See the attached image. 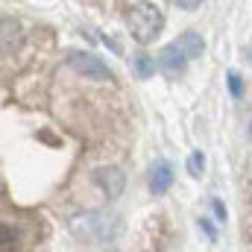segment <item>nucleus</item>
Wrapping results in <instances>:
<instances>
[{
    "label": "nucleus",
    "instance_id": "1",
    "mask_svg": "<svg viewBox=\"0 0 252 252\" xmlns=\"http://www.w3.org/2000/svg\"><path fill=\"white\" fill-rule=\"evenodd\" d=\"M126 24H129L132 38L141 41V44H147V41H153V38L161 32V27H164V15H161V9H158L156 3L141 0V3H135V6L129 9Z\"/></svg>",
    "mask_w": 252,
    "mask_h": 252
},
{
    "label": "nucleus",
    "instance_id": "2",
    "mask_svg": "<svg viewBox=\"0 0 252 252\" xmlns=\"http://www.w3.org/2000/svg\"><path fill=\"white\" fill-rule=\"evenodd\" d=\"M70 232L79 235V238H85V241H109L118 232V223L109 214L88 211V214H79V217L70 220Z\"/></svg>",
    "mask_w": 252,
    "mask_h": 252
},
{
    "label": "nucleus",
    "instance_id": "3",
    "mask_svg": "<svg viewBox=\"0 0 252 252\" xmlns=\"http://www.w3.org/2000/svg\"><path fill=\"white\" fill-rule=\"evenodd\" d=\"M67 62H70L73 70H79V73L88 76V79H109V76H112V70L100 62L94 53H70Z\"/></svg>",
    "mask_w": 252,
    "mask_h": 252
},
{
    "label": "nucleus",
    "instance_id": "4",
    "mask_svg": "<svg viewBox=\"0 0 252 252\" xmlns=\"http://www.w3.org/2000/svg\"><path fill=\"white\" fill-rule=\"evenodd\" d=\"M190 59L185 56V50L176 44V41H170L161 53H158V67L161 70H167V73H176V70H182L185 64H188Z\"/></svg>",
    "mask_w": 252,
    "mask_h": 252
},
{
    "label": "nucleus",
    "instance_id": "5",
    "mask_svg": "<svg viewBox=\"0 0 252 252\" xmlns=\"http://www.w3.org/2000/svg\"><path fill=\"white\" fill-rule=\"evenodd\" d=\"M97 182L112 199H118L124 193V170L121 167H100L97 170Z\"/></svg>",
    "mask_w": 252,
    "mask_h": 252
},
{
    "label": "nucleus",
    "instance_id": "6",
    "mask_svg": "<svg viewBox=\"0 0 252 252\" xmlns=\"http://www.w3.org/2000/svg\"><path fill=\"white\" fill-rule=\"evenodd\" d=\"M170 182H173V167L167 161L153 164V170H150V188H153V193H164L170 188Z\"/></svg>",
    "mask_w": 252,
    "mask_h": 252
},
{
    "label": "nucleus",
    "instance_id": "7",
    "mask_svg": "<svg viewBox=\"0 0 252 252\" xmlns=\"http://www.w3.org/2000/svg\"><path fill=\"white\" fill-rule=\"evenodd\" d=\"M176 44L185 50V56H188V59H196V56L205 50V41H202L196 32H190V30H188V32H182V35L176 38Z\"/></svg>",
    "mask_w": 252,
    "mask_h": 252
},
{
    "label": "nucleus",
    "instance_id": "8",
    "mask_svg": "<svg viewBox=\"0 0 252 252\" xmlns=\"http://www.w3.org/2000/svg\"><path fill=\"white\" fill-rule=\"evenodd\" d=\"M132 67H135V76L138 79H150L153 76V59L147 56V53H135V59H132Z\"/></svg>",
    "mask_w": 252,
    "mask_h": 252
},
{
    "label": "nucleus",
    "instance_id": "9",
    "mask_svg": "<svg viewBox=\"0 0 252 252\" xmlns=\"http://www.w3.org/2000/svg\"><path fill=\"white\" fill-rule=\"evenodd\" d=\"M12 47H15V24L9 18H3V50L9 53Z\"/></svg>",
    "mask_w": 252,
    "mask_h": 252
},
{
    "label": "nucleus",
    "instance_id": "10",
    "mask_svg": "<svg viewBox=\"0 0 252 252\" xmlns=\"http://www.w3.org/2000/svg\"><path fill=\"white\" fill-rule=\"evenodd\" d=\"M226 76H229V94H232V97H241V94H244V82H241V73H238V70H229Z\"/></svg>",
    "mask_w": 252,
    "mask_h": 252
},
{
    "label": "nucleus",
    "instance_id": "11",
    "mask_svg": "<svg viewBox=\"0 0 252 252\" xmlns=\"http://www.w3.org/2000/svg\"><path fill=\"white\" fill-rule=\"evenodd\" d=\"M202 164H205V161H202L199 153H190L188 156V173L190 176H199V173H202Z\"/></svg>",
    "mask_w": 252,
    "mask_h": 252
},
{
    "label": "nucleus",
    "instance_id": "12",
    "mask_svg": "<svg viewBox=\"0 0 252 252\" xmlns=\"http://www.w3.org/2000/svg\"><path fill=\"white\" fill-rule=\"evenodd\" d=\"M211 208H214V214H217V220L223 223V220H226V208H223V202H220V199H214V202H211Z\"/></svg>",
    "mask_w": 252,
    "mask_h": 252
},
{
    "label": "nucleus",
    "instance_id": "13",
    "mask_svg": "<svg viewBox=\"0 0 252 252\" xmlns=\"http://www.w3.org/2000/svg\"><path fill=\"white\" fill-rule=\"evenodd\" d=\"M173 3H176L179 9H196V6H199L202 0H173Z\"/></svg>",
    "mask_w": 252,
    "mask_h": 252
},
{
    "label": "nucleus",
    "instance_id": "14",
    "mask_svg": "<svg viewBox=\"0 0 252 252\" xmlns=\"http://www.w3.org/2000/svg\"><path fill=\"white\" fill-rule=\"evenodd\" d=\"M12 238H15V235H9V226H3V250L12 247Z\"/></svg>",
    "mask_w": 252,
    "mask_h": 252
},
{
    "label": "nucleus",
    "instance_id": "15",
    "mask_svg": "<svg viewBox=\"0 0 252 252\" xmlns=\"http://www.w3.org/2000/svg\"><path fill=\"white\" fill-rule=\"evenodd\" d=\"M250 138H252V124H250Z\"/></svg>",
    "mask_w": 252,
    "mask_h": 252
}]
</instances>
